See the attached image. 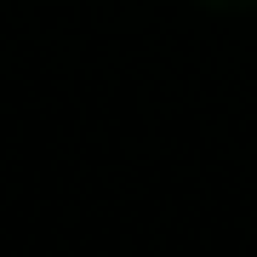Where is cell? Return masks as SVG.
Wrapping results in <instances>:
<instances>
[{"label":"cell","instance_id":"cell-1","mask_svg":"<svg viewBox=\"0 0 257 257\" xmlns=\"http://www.w3.org/2000/svg\"><path fill=\"white\" fill-rule=\"evenodd\" d=\"M206 6H229V12H246V6H257V0H206Z\"/></svg>","mask_w":257,"mask_h":257}]
</instances>
